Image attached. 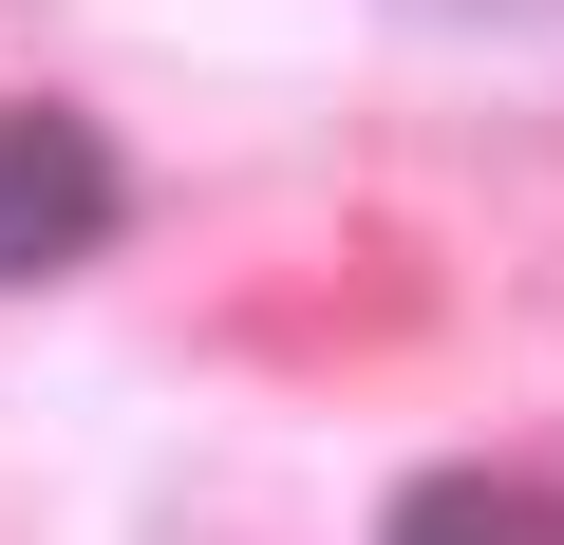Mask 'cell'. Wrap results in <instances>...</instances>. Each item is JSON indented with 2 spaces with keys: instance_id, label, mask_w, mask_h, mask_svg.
<instances>
[{
  "instance_id": "1",
  "label": "cell",
  "mask_w": 564,
  "mask_h": 545,
  "mask_svg": "<svg viewBox=\"0 0 564 545\" xmlns=\"http://www.w3.org/2000/svg\"><path fill=\"white\" fill-rule=\"evenodd\" d=\"M113 132L95 113H0V283H57V263L113 244Z\"/></svg>"
},
{
  "instance_id": "2",
  "label": "cell",
  "mask_w": 564,
  "mask_h": 545,
  "mask_svg": "<svg viewBox=\"0 0 564 545\" xmlns=\"http://www.w3.org/2000/svg\"><path fill=\"white\" fill-rule=\"evenodd\" d=\"M564 545V508L545 489H508V470H433V489H395V545Z\"/></svg>"
}]
</instances>
